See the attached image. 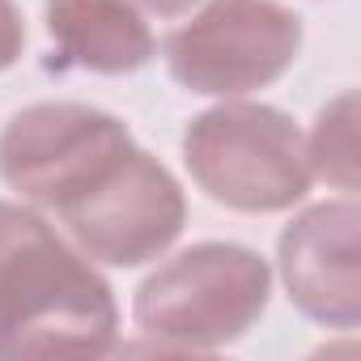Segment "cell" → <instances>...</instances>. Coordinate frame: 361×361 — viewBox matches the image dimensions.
<instances>
[{
    "mask_svg": "<svg viewBox=\"0 0 361 361\" xmlns=\"http://www.w3.org/2000/svg\"><path fill=\"white\" fill-rule=\"evenodd\" d=\"M272 268L243 243H196L166 259L132 302L136 327L157 348L204 353L243 340L268 310Z\"/></svg>",
    "mask_w": 361,
    "mask_h": 361,
    "instance_id": "cell-2",
    "label": "cell"
},
{
    "mask_svg": "<svg viewBox=\"0 0 361 361\" xmlns=\"http://www.w3.org/2000/svg\"><path fill=\"white\" fill-rule=\"evenodd\" d=\"M47 35L60 68L123 77L153 60L157 43L132 0H47Z\"/></svg>",
    "mask_w": 361,
    "mask_h": 361,
    "instance_id": "cell-8",
    "label": "cell"
},
{
    "mask_svg": "<svg viewBox=\"0 0 361 361\" xmlns=\"http://www.w3.org/2000/svg\"><path fill=\"white\" fill-rule=\"evenodd\" d=\"M276 264L306 319L340 331L361 323V209L353 200H323L293 217L281 230Z\"/></svg>",
    "mask_w": 361,
    "mask_h": 361,
    "instance_id": "cell-7",
    "label": "cell"
},
{
    "mask_svg": "<svg viewBox=\"0 0 361 361\" xmlns=\"http://www.w3.org/2000/svg\"><path fill=\"white\" fill-rule=\"evenodd\" d=\"M306 157L314 178L340 192H357V94L353 90H344L319 111L314 132L306 136Z\"/></svg>",
    "mask_w": 361,
    "mask_h": 361,
    "instance_id": "cell-9",
    "label": "cell"
},
{
    "mask_svg": "<svg viewBox=\"0 0 361 361\" xmlns=\"http://www.w3.org/2000/svg\"><path fill=\"white\" fill-rule=\"evenodd\" d=\"M302 51V18L276 0H209L166 39L170 77L209 98H238L281 81Z\"/></svg>",
    "mask_w": 361,
    "mask_h": 361,
    "instance_id": "cell-5",
    "label": "cell"
},
{
    "mask_svg": "<svg viewBox=\"0 0 361 361\" xmlns=\"http://www.w3.org/2000/svg\"><path fill=\"white\" fill-rule=\"evenodd\" d=\"M183 161L200 192L234 213L293 209L314 183L302 128L268 102H221L196 115Z\"/></svg>",
    "mask_w": 361,
    "mask_h": 361,
    "instance_id": "cell-3",
    "label": "cell"
},
{
    "mask_svg": "<svg viewBox=\"0 0 361 361\" xmlns=\"http://www.w3.org/2000/svg\"><path fill=\"white\" fill-rule=\"evenodd\" d=\"M132 5L140 13H153V18H178V13H188L196 0H132Z\"/></svg>",
    "mask_w": 361,
    "mask_h": 361,
    "instance_id": "cell-11",
    "label": "cell"
},
{
    "mask_svg": "<svg viewBox=\"0 0 361 361\" xmlns=\"http://www.w3.org/2000/svg\"><path fill=\"white\" fill-rule=\"evenodd\" d=\"M56 217L90 259L111 268H140L183 234L188 200L178 178L153 153L132 145L98 188H90Z\"/></svg>",
    "mask_w": 361,
    "mask_h": 361,
    "instance_id": "cell-6",
    "label": "cell"
},
{
    "mask_svg": "<svg viewBox=\"0 0 361 361\" xmlns=\"http://www.w3.org/2000/svg\"><path fill=\"white\" fill-rule=\"evenodd\" d=\"M26 51V22L13 0H0V73L13 68Z\"/></svg>",
    "mask_w": 361,
    "mask_h": 361,
    "instance_id": "cell-10",
    "label": "cell"
},
{
    "mask_svg": "<svg viewBox=\"0 0 361 361\" xmlns=\"http://www.w3.org/2000/svg\"><path fill=\"white\" fill-rule=\"evenodd\" d=\"M119 336V306L85 251L35 209L0 200V361L98 357Z\"/></svg>",
    "mask_w": 361,
    "mask_h": 361,
    "instance_id": "cell-1",
    "label": "cell"
},
{
    "mask_svg": "<svg viewBox=\"0 0 361 361\" xmlns=\"http://www.w3.org/2000/svg\"><path fill=\"white\" fill-rule=\"evenodd\" d=\"M119 115L90 102H35L0 132V178L39 209H68L132 149Z\"/></svg>",
    "mask_w": 361,
    "mask_h": 361,
    "instance_id": "cell-4",
    "label": "cell"
}]
</instances>
